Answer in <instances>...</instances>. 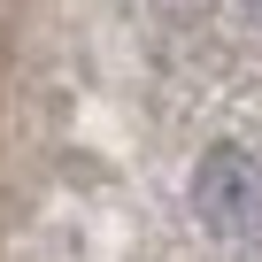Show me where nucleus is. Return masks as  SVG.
Segmentation results:
<instances>
[{"instance_id":"1","label":"nucleus","mask_w":262,"mask_h":262,"mask_svg":"<svg viewBox=\"0 0 262 262\" xmlns=\"http://www.w3.org/2000/svg\"><path fill=\"white\" fill-rule=\"evenodd\" d=\"M193 216L216 239H262V162L247 147H208L193 170Z\"/></svg>"}]
</instances>
